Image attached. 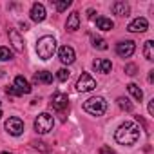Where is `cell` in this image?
<instances>
[{
    "label": "cell",
    "mask_w": 154,
    "mask_h": 154,
    "mask_svg": "<svg viewBox=\"0 0 154 154\" xmlns=\"http://www.w3.org/2000/svg\"><path fill=\"white\" fill-rule=\"evenodd\" d=\"M84 111L89 112V114H93V116H96V118L103 116L105 111H107V102L102 96H93V98H89V100L84 102Z\"/></svg>",
    "instance_id": "obj_3"
},
{
    "label": "cell",
    "mask_w": 154,
    "mask_h": 154,
    "mask_svg": "<svg viewBox=\"0 0 154 154\" xmlns=\"http://www.w3.org/2000/svg\"><path fill=\"white\" fill-rule=\"evenodd\" d=\"M149 114H150V116H154V100H150V102H149Z\"/></svg>",
    "instance_id": "obj_29"
},
{
    "label": "cell",
    "mask_w": 154,
    "mask_h": 154,
    "mask_svg": "<svg viewBox=\"0 0 154 154\" xmlns=\"http://www.w3.org/2000/svg\"><path fill=\"white\" fill-rule=\"evenodd\" d=\"M29 15H31V20H33V22H36V24H38V22H44V20H45V15H47V13H45V6L40 4V2L33 4Z\"/></svg>",
    "instance_id": "obj_10"
},
{
    "label": "cell",
    "mask_w": 154,
    "mask_h": 154,
    "mask_svg": "<svg viewBox=\"0 0 154 154\" xmlns=\"http://www.w3.org/2000/svg\"><path fill=\"white\" fill-rule=\"evenodd\" d=\"M118 105H120V109H123V111H127V112H131L132 111V103L129 102V98H118Z\"/></svg>",
    "instance_id": "obj_22"
},
{
    "label": "cell",
    "mask_w": 154,
    "mask_h": 154,
    "mask_svg": "<svg viewBox=\"0 0 154 154\" xmlns=\"http://www.w3.org/2000/svg\"><path fill=\"white\" fill-rule=\"evenodd\" d=\"M6 93H8L9 96H22V94L17 91V87H15V85H13V87H8V89H6Z\"/></svg>",
    "instance_id": "obj_28"
},
{
    "label": "cell",
    "mask_w": 154,
    "mask_h": 154,
    "mask_svg": "<svg viewBox=\"0 0 154 154\" xmlns=\"http://www.w3.org/2000/svg\"><path fill=\"white\" fill-rule=\"evenodd\" d=\"M150 74H149V82H154V71H149Z\"/></svg>",
    "instance_id": "obj_31"
},
{
    "label": "cell",
    "mask_w": 154,
    "mask_h": 154,
    "mask_svg": "<svg viewBox=\"0 0 154 154\" xmlns=\"http://www.w3.org/2000/svg\"><path fill=\"white\" fill-rule=\"evenodd\" d=\"M0 118H2V111H0Z\"/></svg>",
    "instance_id": "obj_33"
},
{
    "label": "cell",
    "mask_w": 154,
    "mask_h": 154,
    "mask_svg": "<svg viewBox=\"0 0 154 154\" xmlns=\"http://www.w3.org/2000/svg\"><path fill=\"white\" fill-rule=\"evenodd\" d=\"M100 154H116L114 152V149H111V147H107V145H103V147H100V150H98Z\"/></svg>",
    "instance_id": "obj_27"
},
{
    "label": "cell",
    "mask_w": 154,
    "mask_h": 154,
    "mask_svg": "<svg viewBox=\"0 0 154 154\" xmlns=\"http://www.w3.org/2000/svg\"><path fill=\"white\" fill-rule=\"evenodd\" d=\"M56 78H58L60 82H67V80H69V69H65V67L58 69V71H56Z\"/></svg>",
    "instance_id": "obj_23"
},
{
    "label": "cell",
    "mask_w": 154,
    "mask_h": 154,
    "mask_svg": "<svg viewBox=\"0 0 154 154\" xmlns=\"http://www.w3.org/2000/svg\"><path fill=\"white\" fill-rule=\"evenodd\" d=\"M13 58V53L9 51V47H0V62H8V60H11Z\"/></svg>",
    "instance_id": "obj_21"
},
{
    "label": "cell",
    "mask_w": 154,
    "mask_h": 154,
    "mask_svg": "<svg viewBox=\"0 0 154 154\" xmlns=\"http://www.w3.org/2000/svg\"><path fill=\"white\" fill-rule=\"evenodd\" d=\"M53 125H54V118L49 112H42L35 120V131L38 134H47L49 131H53Z\"/></svg>",
    "instance_id": "obj_4"
},
{
    "label": "cell",
    "mask_w": 154,
    "mask_h": 154,
    "mask_svg": "<svg viewBox=\"0 0 154 154\" xmlns=\"http://www.w3.org/2000/svg\"><path fill=\"white\" fill-rule=\"evenodd\" d=\"M136 71H138V67H136L134 63H127V65H125V74L132 76V74H136Z\"/></svg>",
    "instance_id": "obj_26"
},
{
    "label": "cell",
    "mask_w": 154,
    "mask_h": 154,
    "mask_svg": "<svg viewBox=\"0 0 154 154\" xmlns=\"http://www.w3.org/2000/svg\"><path fill=\"white\" fill-rule=\"evenodd\" d=\"M6 131H8L11 136H20V134L24 132V122H22L20 118L13 116V118L6 120Z\"/></svg>",
    "instance_id": "obj_7"
},
{
    "label": "cell",
    "mask_w": 154,
    "mask_h": 154,
    "mask_svg": "<svg viewBox=\"0 0 154 154\" xmlns=\"http://www.w3.org/2000/svg\"><path fill=\"white\" fill-rule=\"evenodd\" d=\"M134 51H136V44H134L132 40H123V42H118V44H116V53H118V56H122V58L132 56Z\"/></svg>",
    "instance_id": "obj_6"
},
{
    "label": "cell",
    "mask_w": 154,
    "mask_h": 154,
    "mask_svg": "<svg viewBox=\"0 0 154 154\" xmlns=\"http://www.w3.org/2000/svg\"><path fill=\"white\" fill-rule=\"evenodd\" d=\"M54 51H56V40H54V36L45 35V36H42V38L36 40V54H38L40 60L45 62V60L53 58Z\"/></svg>",
    "instance_id": "obj_2"
},
{
    "label": "cell",
    "mask_w": 154,
    "mask_h": 154,
    "mask_svg": "<svg viewBox=\"0 0 154 154\" xmlns=\"http://www.w3.org/2000/svg\"><path fill=\"white\" fill-rule=\"evenodd\" d=\"M143 56H145V60H149V62L154 60V42H152V40H147V42H145V45H143Z\"/></svg>",
    "instance_id": "obj_19"
},
{
    "label": "cell",
    "mask_w": 154,
    "mask_h": 154,
    "mask_svg": "<svg viewBox=\"0 0 154 154\" xmlns=\"http://www.w3.org/2000/svg\"><path fill=\"white\" fill-rule=\"evenodd\" d=\"M112 13H114V15H118V17H129L131 8H129V4H127V2H122V0H118V2H114V4H112Z\"/></svg>",
    "instance_id": "obj_15"
},
{
    "label": "cell",
    "mask_w": 154,
    "mask_h": 154,
    "mask_svg": "<svg viewBox=\"0 0 154 154\" xmlns=\"http://www.w3.org/2000/svg\"><path fill=\"white\" fill-rule=\"evenodd\" d=\"M96 87V80L93 78V76L89 72H82L80 74V78L78 82H76V91H80V93H89Z\"/></svg>",
    "instance_id": "obj_5"
},
{
    "label": "cell",
    "mask_w": 154,
    "mask_h": 154,
    "mask_svg": "<svg viewBox=\"0 0 154 154\" xmlns=\"http://www.w3.org/2000/svg\"><path fill=\"white\" fill-rule=\"evenodd\" d=\"M2 154H13V152H8V150H6V152H2Z\"/></svg>",
    "instance_id": "obj_32"
},
{
    "label": "cell",
    "mask_w": 154,
    "mask_h": 154,
    "mask_svg": "<svg viewBox=\"0 0 154 154\" xmlns=\"http://www.w3.org/2000/svg\"><path fill=\"white\" fill-rule=\"evenodd\" d=\"M96 27L102 29V31H111L114 27V22L111 18H107V17H98L96 18Z\"/></svg>",
    "instance_id": "obj_18"
},
{
    "label": "cell",
    "mask_w": 154,
    "mask_h": 154,
    "mask_svg": "<svg viewBox=\"0 0 154 154\" xmlns=\"http://www.w3.org/2000/svg\"><path fill=\"white\" fill-rule=\"evenodd\" d=\"M93 45H94L96 49H100V51H105V49H107V42H105L103 38H96V36H94V38H93Z\"/></svg>",
    "instance_id": "obj_25"
},
{
    "label": "cell",
    "mask_w": 154,
    "mask_h": 154,
    "mask_svg": "<svg viewBox=\"0 0 154 154\" xmlns=\"http://www.w3.org/2000/svg\"><path fill=\"white\" fill-rule=\"evenodd\" d=\"M114 140H116L120 145L131 147V145H134V143L140 140V127H138L136 123H132V122H125V123H122V125L116 129Z\"/></svg>",
    "instance_id": "obj_1"
},
{
    "label": "cell",
    "mask_w": 154,
    "mask_h": 154,
    "mask_svg": "<svg viewBox=\"0 0 154 154\" xmlns=\"http://www.w3.org/2000/svg\"><path fill=\"white\" fill-rule=\"evenodd\" d=\"M93 69H94L96 72H103V74H107V72H111L112 63H111V60H107V58H98V60L93 62Z\"/></svg>",
    "instance_id": "obj_12"
},
{
    "label": "cell",
    "mask_w": 154,
    "mask_h": 154,
    "mask_svg": "<svg viewBox=\"0 0 154 154\" xmlns=\"http://www.w3.org/2000/svg\"><path fill=\"white\" fill-rule=\"evenodd\" d=\"M15 87L20 94H29L31 93V84L24 78V76H17L15 78Z\"/></svg>",
    "instance_id": "obj_14"
},
{
    "label": "cell",
    "mask_w": 154,
    "mask_h": 154,
    "mask_svg": "<svg viewBox=\"0 0 154 154\" xmlns=\"http://www.w3.org/2000/svg\"><path fill=\"white\" fill-rule=\"evenodd\" d=\"M9 40H11V44H13V47H15V51H18V53H24V40H22V36L18 35V31H9Z\"/></svg>",
    "instance_id": "obj_16"
},
{
    "label": "cell",
    "mask_w": 154,
    "mask_h": 154,
    "mask_svg": "<svg viewBox=\"0 0 154 154\" xmlns=\"http://www.w3.org/2000/svg\"><path fill=\"white\" fill-rule=\"evenodd\" d=\"M20 27H22L24 31H27V29H29V24H26V22H20Z\"/></svg>",
    "instance_id": "obj_30"
},
{
    "label": "cell",
    "mask_w": 154,
    "mask_h": 154,
    "mask_svg": "<svg viewBox=\"0 0 154 154\" xmlns=\"http://www.w3.org/2000/svg\"><path fill=\"white\" fill-rule=\"evenodd\" d=\"M51 105H53V109L58 111V112L65 111V109L69 107V98H67V94H63V93H54V94L51 96Z\"/></svg>",
    "instance_id": "obj_8"
},
{
    "label": "cell",
    "mask_w": 154,
    "mask_h": 154,
    "mask_svg": "<svg viewBox=\"0 0 154 154\" xmlns=\"http://www.w3.org/2000/svg\"><path fill=\"white\" fill-rule=\"evenodd\" d=\"M127 91L131 93V96H132L136 102H141V100H143V91H141L136 84H129V85H127Z\"/></svg>",
    "instance_id": "obj_20"
},
{
    "label": "cell",
    "mask_w": 154,
    "mask_h": 154,
    "mask_svg": "<svg viewBox=\"0 0 154 154\" xmlns=\"http://www.w3.org/2000/svg\"><path fill=\"white\" fill-rule=\"evenodd\" d=\"M65 29L71 31V33H74V31L80 29V13H78V11H72V13L69 15L67 22H65Z\"/></svg>",
    "instance_id": "obj_13"
},
{
    "label": "cell",
    "mask_w": 154,
    "mask_h": 154,
    "mask_svg": "<svg viewBox=\"0 0 154 154\" xmlns=\"http://www.w3.org/2000/svg\"><path fill=\"white\" fill-rule=\"evenodd\" d=\"M147 27H149L147 18L138 17V18H134V20L127 26V31H131V33H143V31H147Z\"/></svg>",
    "instance_id": "obj_11"
},
{
    "label": "cell",
    "mask_w": 154,
    "mask_h": 154,
    "mask_svg": "<svg viewBox=\"0 0 154 154\" xmlns=\"http://www.w3.org/2000/svg\"><path fill=\"white\" fill-rule=\"evenodd\" d=\"M72 2H71V0H58V2H54V6H56V11H65L69 6H71Z\"/></svg>",
    "instance_id": "obj_24"
},
{
    "label": "cell",
    "mask_w": 154,
    "mask_h": 154,
    "mask_svg": "<svg viewBox=\"0 0 154 154\" xmlns=\"http://www.w3.org/2000/svg\"><path fill=\"white\" fill-rule=\"evenodd\" d=\"M35 84H53V74L49 71H38L35 74Z\"/></svg>",
    "instance_id": "obj_17"
},
{
    "label": "cell",
    "mask_w": 154,
    "mask_h": 154,
    "mask_svg": "<svg viewBox=\"0 0 154 154\" xmlns=\"http://www.w3.org/2000/svg\"><path fill=\"white\" fill-rule=\"evenodd\" d=\"M58 58H60L62 63L69 65V63H72L76 60V53H74V49L71 45H63V47L58 49Z\"/></svg>",
    "instance_id": "obj_9"
}]
</instances>
